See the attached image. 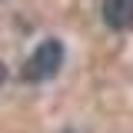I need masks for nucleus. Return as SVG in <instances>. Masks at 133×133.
<instances>
[{
  "label": "nucleus",
  "mask_w": 133,
  "mask_h": 133,
  "mask_svg": "<svg viewBox=\"0 0 133 133\" xmlns=\"http://www.w3.org/2000/svg\"><path fill=\"white\" fill-rule=\"evenodd\" d=\"M60 66H63V43H60L57 37H47V40L30 53V60L23 63V80H30V83L50 80Z\"/></svg>",
  "instance_id": "1"
},
{
  "label": "nucleus",
  "mask_w": 133,
  "mask_h": 133,
  "mask_svg": "<svg viewBox=\"0 0 133 133\" xmlns=\"http://www.w3.org/2000/svg\"><path fill=\"white\" fill-rule=\"evenodd\" d=\"M103 20L110 30H130L133 27V0H107L103 3Z\"/></svg>",
  "instance_id": "2"
},
{
  "label": "nucleus",
  "mask_w": 133,
  "mask_h": 133,
  "mask_svg": "<svg viewBox=\"0 0 133 133\" xmlns=\"http://www.w3.org/2000/svg\"><path fill=\"white\" fill-rule=\"evenodd\" d=\"M3 80H7V70H3V63H0V83H3Z\"/></svg>",
  "instance_id": "3"
},
{
  "label": "nucleus",
  "mask_w": 133,
  "mask_h": 133,
  "mask_svg": "<svg viewBox=\"0 0 133 133\" xmlns=\"http://www.w3.org/2000/svg\"><path fill=\"white\" fill-rule=\"evenodd\" d=\"M63 133H73V130H63Z\"/></svg>",
  "instance_id": "4"
}]
</instances>
